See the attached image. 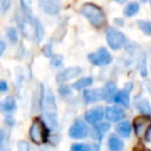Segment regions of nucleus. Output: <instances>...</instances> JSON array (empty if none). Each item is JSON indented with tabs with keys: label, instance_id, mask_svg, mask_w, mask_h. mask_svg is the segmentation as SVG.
Returning <instances> with one entry per match:
<instances>
[{
	"label": "nucleus",
	"instance_id": "nucleus-1",
	"mask_svg": "<svg viewBox=\"0 0 151 151\" xmlns=\"http://www.w3.org/2000/svg\"><path fill=\"white\" fill-rule=\"evenodd\" d=\"M41 107H42V114H44V118H45L47 125L51 129L55 127V125H57V104H55L54 96L50 88H47L44 93Z\"/></svg>",
	"mask_w": 151,
	"mask_h": 151
},
{
	"label": "nucleus",
	"instance_id": "nucleus-2",
	"mask_svg": "<svg viewBox=\"0 0 151 151\" xmlns=\"http://www.w3.org/2000/svg\"><path fill=\"white\" fill-rule=\"evenodd\" d=\"M81 14L97 28H100L104 24H105V15L103 13V11L93 5V4H85L81 6L80 8Z\"/></svg>",
	"mask_w": 151,
	"mask_h": 151
},
{
	"label": "nucleus",
	"instance_id": "nucleus-3",
	"mask_svg": "<svg viewBox=\"0 0 151 151\" xmlns=\"http://www.w3.org/2000/svg\"><path fill=\"white\" fill-rule=\"evenodd\" d=\"M29 138L37 144H41L46 140V127L40 119H34L29 127Z\"/></svg>",
	"mask_w": 151,
	"mask_h": 151
},
{
	"label": "nucleus",
	"instance_id": "nucleus-4",
	"mask_svg": "<svg viewBox=\"0 0 151 151\" xmlns=\"http://www.w3.org/2000/svg\"><path fill=\"white\" fill-rule=\"evenodd\" d=\"M87 58H88L90 63L93 64V65H96V66H105V65H109L111 63V60H112L111 54L104 47H100L96 52L90 53Z\"/></svg>",
	"mask_w": 151,
	"mask_h": 151
},
{
	"label": "nucleus",
	"instance_id": "nucleus-5",
	"mask_svg": "<svg viewBox=\"0 0 151 151\" xmlns=\"http://www.w3.org/2000/svg\"><path fill=\"white\" fill-rule=\"evenodd\" d=\"M106 40L112 50H119L125 44L126 38L117 28H109L106 32Z\"/></svg>",
	"mask_w": 151,
	"mask_h": 151
},
{
	"label": "nucleus",
	"instance_id": "nucleus-6",
	"mask_svg": "<svg viewBox=\"0 0 151 151\" xmlns=\"http://www.w3.org/2000/svg\"><path fill=\"white\" fill-rule=\"evenodd\" d=\"M133 127H134V132L138 137H145L149 129L151 127V118L146 117V116H142V117H137L133 120Z\"/></svg>",
	"mask_w": 151,
	"mask_h": 151
},
{
	"label": "nucleus",
	"instance_id": "nucleus-7",
	"mask_svg": "<svg viewBox=\"0 0 151 151\" xmlns=\"http://www.w3.org/2000/svg\"><path fill=\"white\" fill-rule=\"evenodd\" d=\"M39 7L47 14L54 15L61 9L60 0H39Z\"/></svg>",
	"mask_w": 151,
	"mask_h": 151
},
{
	"label": "nucleus",
	"instance_id": "nucleus-8",
	"mask_svg": "<svg viewBox=\"0 0 151 151\" xmlns=\"http://www.w3.org/2000/svg\"><path fill=\"white\" fill-rule=\"evenodd\" d=\"M88 132V129L86 126V124L83 120H76L72 126L70 127V137L74 138V139H80L84 138Z\"/></svg>",
	"mask_w": 151,
	"mask_h": 151
},
{
	"label": "nucleus",
	"instance_id": "nucleus-9",
	"mask_svg": "<svg viewBox=\"0 0 151 151\" xmlns=\"http://www.w3.org/2000/svg\"><path fill=\"white\" fill-rule=\"evenodd\" d=\"M18 25L22 32V34L27 38L31 39L33 35H35V31H34V22L28 21V19L26 17H19L18 18Z\"/></svg>",
	"mask_w": 151,
	"mask_h": 151
},
{
	"label": "nucleus",
	"instance_id": "nucleus-10",
	"mask_svg": "<svg viewBox=\"0 0 151 151\" xmlns=\"http://www.w3.org/2000/svg\"><path fill=\"white\" fill-rule=\"evenodd\" d=\"M132 88V84H127L126 87L122 91H118L113 98V101L114 103H118V104H122L124 106H129L130 104V90Z\"/></svg>",
	"mask_w": 151,
	"mask_h": 151
},
{
	"label": "nucleus",
	"instance_id": "nucleus-11",
	"mask_svg": "<svg viewBox=\"0 0 151 151\" xmlns=\"http://www.w3.org/2000/svg\"><path fill=\"white\" fill-rule=\"evenodd\" d=\"M81 72V68L78 66H73V67H68L66 70H64L63 72H60L57 76V81L63 83V81H67L72 78H74L76 76H78Z\"/></svg>",
	"mask_w": 151,
	"mask_h": 151
},
{
	"label": "nucleus",
	"instance_id": "nucleus-12",
	"mask_svg": "<svg viewBox=\"0 0 151 151\" xmlns=\"http://www.w3.org/2000/svg\"><path fill=\"white\" fill-rule=\"evenodd\" d=\"M105 116L110 122H119L125 117V112L123 109L117 107V106H111L107 107L105 111Z\"/></svg>",
	"mask_w": 151,
	"mask_h": 151
},
{
	"label": "nucleus",
	"instance_id": "nucleus-13",
	"mask_svg": "<svg viewBox=\"0 0 151 151\" xmlns=\"http://www.w3.org/2000/svg\"><path fill=\"white\" fill-rule=\"evenodd\" d=\"M103 116H104L103 107H94L85 113V120L90 124H96L103 118Z\"/></svg>",
	"mask_w": 151,
	"mask_h": 151
},
{
	"label": "nucleus",
	"instance_id": "nucleus-14",
	"mask_svg": "<svg viewBox=\"0 0 151 151\" xmlns=\"http://www.w3.org/2000/svg\"><path fill=\"white\" fill-rule=\"evenodd\" d=\"M101 98H104L103 90H85L84 91V99L88 104L98 101Z\"/></svg>",
	"mask_w": 151,
	"mask_h": 151
},
{
	"label": "nucleus",
	"instance_id": "nucleus-15",
	"mask_svg": "<svg viewBox=\"0 0 151 151\" xmlns=\"http://www.w3.org/2000/svg\"><path fill=\"white\" fill-rule=\"evenodd\" d=\"M116 90H117V86H116V83L113 81H109L106 83V85L104 86L103 88V93H104V98L109 101H113V98L116 96Z\"/></svg>",
	"mask_w": 151,
	"mask_h": 151
},
{
	"label": "nucleus",
	"instance_id": "nucleus-16",
	"mask_svg": "<svg viewBox=\"0 0 151 151\" xmlns=\"http://www.w3.org/2000/svg\"><path fill=\"white\" fill-rule=\"evenodd\" d=\"M134 104H136V107L144 114H150L151 113V107H150V104L149 101L145 99V98H142V97H137L134 99Z\"/></svg>",
	"mask_w": 151,
	"mask_h": 151
},
{
	"label": "nucleus",
	"instance_id": "nucleus-17",
	"mask_svg": "<svg viewBox=\"0 0 151 151\" xmlns=\"http://www.w3.org/2000/svg\"><path fill=\"white\" fill-rule=\"evenodd\" d=\"M107 146H109V150L110 151H120L123 149V146H124V143H123V140L120 138H118L117 136L112 134L109 138Z\"/></svg>",
	"mask_w": 151,
	"mask_h": 151
},
{
	"label": "nucleus",
	"instance_id": "nucleus-18",
	"mask_svg": "<svg viewBox=\"0 0 151 151\" xmlns=\"http://www.w3.org/2000/svg\"><path fill=\"white\" fill-rule=\"evenodd\" d=\"M116 131L122 136V137H129L131 133V125L129 122H120L116 126Z\"/></svg>",
	"mask_w": 151,
	"mask_h": 151
},
{
	"label": "nucleus",
	"instance_id": "nucleus-19",
	"mask_svg": "<svg viewBox=\"0 0 151 151\" xmlns=\"http://www.w3.org/2000/svg\"><path fill=\"white\" fill-rule=\"evenodd\" d=\"M92 83H93V79H92L91 77H84V78L77 80V81L73 84V88H74V90H83V88L90 86Z\"/></svg>",
	"mask_w": 151,
	"mask_h": 151
},
{
	"label": "nucleus",
	"instance_id": "nucleus-20",
	"mask_svg": "<svg viewBox=\"0 0 151 151\" xmlns=\"http://www.w3.org/2000/svg\"><path fill=\"white\" fill-rule=\"evenodd\" d=\"M1 109L4 112H12L15 109V100L13 97H6L1 104Z\"/></svg>",
	"mask_w": 151,
	"mask_h": 151
},
{
	"label": "nucleus",
	"instance_id": "nucleus-21",
	"mask_svg": "<svg viewBox=\"0 0 151 151\" xmlns=\"http://www.w3.org/2000/svg\"><path fill=\"white\" fill-rule=\"evenodd\" d=\"M33 22H34V31H35L37 41L40 42L41 39L44 38V28H42V25H41V22L37 18H33Z\"/></svg>",
	"mask_w": 151,
	"mask_h": 151
},
{
	"label": "nucleus",
	"instance_id": "nucleus-22",
	"mask_svg": "<svg viewBox=\"0 0 151 151\" xmlns=\"http://www.w3.org/2000/svg\"><path fill=\"white\" fill-rule=\"evenodd\" d=\"M139 11V5H138V2H130L126 7H125V9H124V14L126 15V17H132V15H134L137 12Z\"/></svg>",
	"mask_w": 151,
	"mask_h": 151
},
{
	"label": "nucleus",
	"instance_id": "nucleus-23",
	"mask_svg": "<svg viewBox=\"0 0 151 151\" xmlns=\"http://www.w3.org/2000/svg\"><path fill=\"white\" fill-rule=\"evenodd\" d=\"M109 130V124L107 123H100L97 126H94V134L97 136V138H101V136H104V133Z\"/></svg>",
	"mask_w": 151,
	"mask_h": 151
},
{
	"label": "nucleus",
	"instance_id": "nucleus-24",
	"mask_svg": "<svg viewBox=\"0 0 151 151\" xmlns=\"http://www.w3.org/2000/svg\"><path fill=\"white\" fill-rule=\"evenodd\" d=\"M138 27L147 35H151V21H145V20H139L137 22Z\"/></svg>",
	"mask_w": 151,
	"mask_h": 151
},
{
	"label": "nucleus",
	"instance_id": "nucleus-25",
	"mask_svg": "<svg viewBox=\"0 0 151 151\" xmlns=\"http://www.w3.org/2000/svg\"><path fill=\"white\" fill-rule=\"evenodd\" d=\"M7 35H8L9 40H11L12 42H17V40H18V33H17V29H15V28L9 27V28L7 29Z\"/></svg>",
	"mask_w": 151,
	"mask_h": 151
},
{
	"label": "nucleus",
	"instance_id": "nucleus-26",
	"mask_svg": "<svg viewBox=\"0 0 151 151\" xmlns=\"http://www.w3.org/2000/svg\"><path fill=\"white\" fill-rule=\"evenodd\" d=\"M71 151H90V146L85 144H73Z\"/></svg>",
	"mask_w": 151,
	"mask_h": 151
},
{
	"label": "nucleus",
	"instance_id": "nucleus-27",
	"mask_svg": "<svg viewBox=\"0 0 151 151\" xmlns=\"http://www.w3.org/2000/svg\"><path fill=\"white\" fill-rule=\"evenodd\" d=\"M52 65L54 66V67H58L61 63H63V58H61V55H54L53 58H52Z\"/></svg>",
	"mask_w": 151,
	"mask_h": 151
},
{
	"label": "nucleus",
	"instance_id": "nucleus-28",
	"mask_svg": "<svg viewBox=\"0 0 151 151\" xmlns=\"http://www.w3.org/2000/svg\"><path fill=\"white\" fill-rule=\"evenodd\" d=\"M0 5H1V9H2V12H6V11L9 8L11 2H9V0H0Z\"/></svg>",
	"mask_w": 151,
	"mask_h": 151
},
{
	"label": "nucleus",
	"instance_id": "nucleus-29",
	"mask_svg": "<svg viewBox=\"0 0 151 151\" xmlns=\"http://www.w3.org/2000/svg\"><path fill=\"white\" fill-rule=\"evenodd\" d=\"M18 151H29L28 144L26 142H20L18 145Z\"/></svg>",
	"mask_w": 151,
	"mask_h": 151
},
{
	"label": "nucleus",
	"instance_id": "nucleus-30",
	"mask_svg": "<svg viewBox=\"0 0 151 151\" xmlns=\"http://www.w3.org/2000/svg\"><path fill=\"white\" fill-rule=\"evenodd\" d=\"M21 2V7L25 9V11H28L31 9V0H20Z\"/></svg>",
	"mask_w": 151,
	"mask_h": 151
},
{
	"label": "nucleus",
	"instance_id": "nucleus-31",
	"mask_svg": "<svg viewBox=\"0 0 151 151\" xmlns=\"http://www.w3.org/2000/svg\"><path fill=\"white\" fill-rule=\"evenodd\" d=\"M0 90H1L2 92H5V91L7 90V84H6V81H4V80L0 81Z\"/></svg>",
	"mask_w": 151,
	"mask_h": 151
},
{
	"label": "nucleus",
	"instance_id": "nucleus-32",
	"mask_svg": "<svg viewBox=\"0 0 151 151\" xmlns=\"http://www.w3.org/2000/svg\"><path fill=\"white\" fill-rule=\"evenodd\" d=\"M4 51H5V42H4V40H1L0 41V54H2Z\"/></svg>",
	"mask_w": 151,
	"mask_h": 151
},
{
	"label": "nucleus",
	"instance_id": "nucleus-33",
	"mask_svg": "<svg viewBox=\"0 0 151 151\" xmlns=\"http://www.w3.org/2000/svg\"><path fill=\"white\" fill-rule=\"evenodd\" d=\"M60 92L61 93H70V90H68V87H64V88H60Z\"/></svg>",
	"mask_w": 151,
	"mask_h": 151
},
{
	"label": "nucleus",
	"instance_id": "nucleus-34",
	"mask_svg": "<svg viewBox=\"0 0 151 151\" xmlns=\"http://www.w3.org/2000/svg\"><path fill=\"white\" fill-rule=\"evenodd\" d=\"M117 1H118V2H119V4H123V2H125V1H126V0H117Z\"/></svg>",
	"mask_w": 151,
	"mask_h": 151
},
{
	"label": "nucleus",
	"instance_id": "nucleus-35",
	"mask_svg": "<svg viewBox=\"0 0 151 151\" xmlns=\"http://www.w3.org/2000/svg\"><path fill=\"white\" fill-rule=\"evenodd\" d=\"M142 1H146V0H142Z\"/></svg>",
	"mask_w": 151,
	"mask_h": 151
},
{
	"label": "nucleus",
	"instance_id": "nucleus-36",
	"mask_svg": "<svg viewBox=\"0 0 151 151\" xmlns=\"http://www.w3.org/2000/svg\"><path fill=\"white\" fill-rule=\"evenodd\" d=\"M150 5H151V0H150Z\"/></svg>",
	"mask_w": 151,
	"mask_h": 151
}]
</instances>
